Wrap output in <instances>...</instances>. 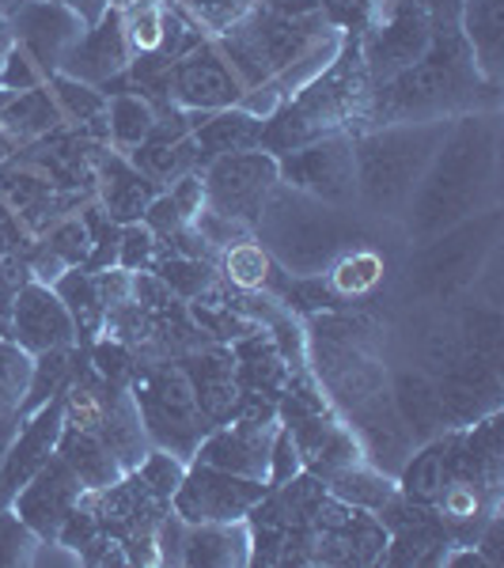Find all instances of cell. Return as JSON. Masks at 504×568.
I'll use <instances>...</instances> for the list:
<instances>
[{"label": "cell", "mask_w": 504, "mask_h": 568, "mask_svg": "<svg viewBox=\"0 0 504 568\" xmlns=\"http://www.w3.org/2000/svg\"><path fill=\"white\" fill-rule=\"evenodd\" d=\"M501 205V110L452 118L436 155L429 160L399 232L410 246Z\"/></svg>", "instance_id": "6da1fadb"}, {"label": "cell", "mask_w": 504, "mask_h": 568, "mask_svg": "<svg viewBox=\"0 0 504 568\" xmlns=\"http://www.w3.org/2000/svg\"><path fill=\"white\" fill-rule=\"evenodd\" d=\"M474 110H501V84L482 77L460 27H436L433 45L414 65L372 88L369 130L391 122L460 118Z\"/></svg>", "instance_id": "7a4b0ae2"}, {"label": "cell", "mask_w": 504, "mask_h": 568, "mask_svg": "<svg viewBox=\"0 0 504 568\" xmlns=\"http://www.w3.org/2000/svg\"><path fill=\"white\" fill-rule=\"evenodd\" d=\"M369 103L372 80L369 69H364L361 39L345 34L342 53L265 122L262 149L273 155H285L319 141V136L364 133L369 130Z\"/></svg>", "instance_id": "3957f363"}, {"label": "cell", "mask_w": 504, "mask_h": 568, "mask_svg": "<svg viewBox=\"0 0 504 568\" xmlns=\"http://www.w3.org/2000/svg\"><path fill=\"white\" fill-rule=\"evenodd\" d=\"M254 240L289 277H323L337 254L364 240V232L356 209L330 205L289 182H278L254 224Z\"/></svg>", "instance_id": "277c9868"}, {"label": "cell", "mask_w": 504, "mask_h": 568, "mask_svg": "<svg viewBox=\"0 0 504 568\" xmlns=\"http://www.w3.org/2000/svg\"><path fill=\"white\" fill-rule=\"evenodd\" d=\"M452 118L429 122H391L353 133V171H356V213L395 224L406 213L429 160L436 155Z\"/></svg>", "instance_id": "5b68a950"}, {"label": "cell", "mask_w": 504, "mask_h": 568, "mask_svg": "<svg viewBox=\"0 0 504 568\" xmlns=\"http://www.w3.org/2000/svg\"><path fill=\"white\" fill-rule=\"evenodd\" d=\"M501 220V205L485 209L440 232L436 240L410 246L406 265H402V300L410 307H447L474 292L485 265L497 258Z\"/></svg>", "instance_id": "8992f818"}, {"label": "cell", "mask_w": 504, "mask_h": 568, "mask_svg": "<svg viewBox=\"0 0 504 568\" xmlns=\"http://www.w3.org/2000/svg\"><path fill=\"white\" fill-rule=\"evenodd\" d=\"M125 387L133 390V402L141 409L144 433H149L152 447L179 455L182 463L194 459L198 444L209 436V417L201 414L194 390H190L187 375L175 361L152 364V368H137Z\"/></svg>", "instance_id": "52a82bcc"}, {"label": "cell", "mask_w": 504, "mask_h": 568, "mask_svg": "<svg viewBox=\"0 0 504 568\" xmlns=\"http://www.w3.org/2000/svg\"><path fill=\"white\" fill-rule=\"evenodd\" d=\"M281 182L278 175V155L265 149L232 152L201 168V186H205V209L235 220V224L251 227L259 224L265 201L273 186Z\"/></svg>", "instance_id": "ba28073f"}, {"label": "cell", "mask_w": 504, "mask_h": 568, "mask_svg": "<svg viewBox=\"0 0 504 568\" xmlns=\"http://www.w3.org/2000/svg\"><path fill=\"white\" fill-rule=\"evenodd\" d=\"M436 23L417 0H391L380 8L369 34L361 39L364 69H369L372 88L387 84L402 69H410L421 53L433 45Z\"/></svg>", "instance_id": "9c48e42d"}, {"label": "cell", "mask_w": 504, "mask_h": 568, "mask_svg": "<svg viewBox=\"0 0 504 568\" xmlns=\"http://www.w3.org/2000/svg\"><path fill=\"white\" fill-rule=\"evenodd\" d=\"M270 485L240 478V474L216 470L209 463H190L187 478L171 497V511L182 524H232V519H246L251 508L265 497Z\"/></svg>", "instance_id": "30bf717a"}, {"label": "cell", "mask_w": 504, "mask_h": 568, "mask_svg": "<svg viewBox=\"0 0 504 568\" xmlns=\"http://www.w3.org/2000/svg\"><path fill=\"white\" fill-rule=\"evenodd\" d=\"M278 175L304 194L330 205L356 209V171H353V136L334 133L319 136L296 152L278 155Z\"/></svg>", "instance_id": "8fae6325"}, {"label": "cell", "mask_w": 504, "mask_h": 568, "mask_svg": "<svg viewBox=\"0 0 504 568\" xmlns=\"http://www.w3.org/2000/svg\"><path fill=\"white\" fill-rule=\"evenodd\" d=\"M8 20H12L16 45L46 72V80L65 69L69 53L88 31V23L61 0H23Z\"/></svg>", "instance_id": "7c38bea8"}, {"label": "cell", "mask_w": 504, "mask_h": 568, "mask_svg": "<svg viewBox=\"0 0 504 568\" xmlns=\"http://www.w3.org/2000/svg\"><path fill=\"white\" fill-rule=\"evenodd\" d=\"M243 95L240 77L216 50V42L198 45L182 61L168 69V103L194 114H216V110L235 106Z\"/></svg>", "instance_id": "4fadbf2b"}, {"label": "cell", "mask_w": 504, "mask_h": 568, "mask_svg": "<svg viewBox=\"0 0 504 568\" xmlns=\"http://www.w3.org/2000/svg\"><path fill=\"white\" fill-rule=\"evenodd\" d=\"M8 337L34 356L46 349H72L77 345V326H72V315L53 292V284L27 277L16 288L12 307H8Z\"/></svg>", "instance_id": "5bb4252c"}, {"label": "cell", "mask_w": 504, "mask_h": 568, "mask_svg": "<svg viewBox=\"0 0 504 568\" xmlns=\"http://www.w3.org/2000/svg\"><path fill=\"white\" fill-rule=\"evenodd\" d=\"M281 420H246V417H228L224 425H213L209 436L198 444L190 463H209L216 470L240 474V478L265 481L270 478V447L278 436Z\"/></svg>", "instance_id": "9a60e30c"}, {"label": "cell", "mask_w": 504, "mask_h": 568, "mask_svg": "<svg viewBox=\"0 0 504 568\" xmlns=\"http://www.w3.org/2000/svg\"><path fill=\"white\" fill-rule=\"evenodd\" d=\"M433 383L447 428H466L501 409V364H490L482 356L463 353L455 364H447L444 372L433 375Z\"/></svg>", "instance_id": "2e32d148"}, {"label": "cell", "mask_w": 504, "mask_h": 568, "mask_svg": "<svg viewBox=\"0 0 504 568\" xmlns=\"http://www.w3.org/2000/svg\"><path fill=\"white\" fill-rule=\"evenodd\" d=\"M342 420L353 428L356 444H361V452H364V463L399 481L402 466L410 463V455H414L417 444H414V436H410V428L402 425L395 402H391V390L372 394L369 402H361L356 409H350Z\"/></svg>", "instance_id": "e0dca14e"}, {"label": "cell", "mask_w": 504, "mask_h": 568, "mask_svg": "<svg viewBox=\"0 0 504 568\" xmlns=\"http://www.w3.org/2000/svg\"><path fill=\"white\" fill-rule=\"evenodd\" d=\"M163 194L160 182H152L125 152H114L110 144H99L91 160V197L114 224H133L144 216V209Z\"/></svg>", "instance_id": "ac0fdd59"}, {"label": "cell", "mask_w": 504, "mask_h": 568, "mask_svg": "<svg viewBox=\"0 0 504 568\" xmlns=\"http://www.w3.org/2000/svg\"><path fill=\"white\" fill-rule=\"evenodd\" d=\"M84 493H88L84 481H80L77 474H72V466L53 452V459L16 493L8 508H12L39 538H58L61 524H65L69 511L77 508Z\"/></svg>", "instance_id": "d6986e66"}, {"label": "cell", "mask_w": 504, "mask_h": 568, "mask_svg": "<svg viewBox=\"0 0 504 568\" xmlns=\"http://www.w3.org/2000/svg\"><path fill=\"white\" fill-rule=\"evenodd\" d=\"M61 425H65V390L46 402L39 414L27 417L20 425V433L12 436L4 463H0V504H12L16 493L53 459Z\"/></svg>", "instance_id": "ffe728a7"}, {"label": "cell", "mask_w": 504, "mask_h": 568, "mask_svg": "<svg viewBox=\"0 0 504 568\" xmlns=\"http://www.w3.org/2000/svg\"><path fill=\"white\" fill-rule=\"evenodd\" d=\"M125 69H130V45H125V31H122V8L110 4L84 31V39L69 53L61 72L72 80H84V84L107 88V84H114Z\"/></svg>", "instance_id": "44dd1931"}, {"label": "cell", "mask_w": 504, "mask_h": 568, "mask_svg": "<svg viewBox=\"0 0 504 568\" xmlns=\"http://www.w3.org/2000/svg\"><path fill=\"white\" fill-rule=\"evenodd\" d=\"M175 364L182 368V375H187L190 390H194L209 425H224L243 394L240 379H235L232 349H224V345H198V349L175 356Z\"/></svg>", "instance_id": "7402d4cb"}, {"label": "cell", "mask_w": 504, "mask_h": 568, "mask_svg": "<svg viewBox=\"0 0 504 568\" xmlns=\"http://www.w3.org/2000/svg\"><path fill=\"white\" fill-rule=\"evenodd\" d=\"M387 390H391V402H395L402 425L410 428L417 447L447 433L444 409H440V398H436V383L429 372L414 368V364H399V368H391L387 375Z\"/></svg>", "instance_id": "603a6c76"}, {"label": "cell", "mask_w": 504, "mask_h": 568, "mask_svg": "<svg viewBox=\"0 0 504 568\" xmlns=\"http://www.w3.org/2000/svg\"><path fill=\"white\" fill-rule=\"evenodd\" d=\"M182 565L205 568H246L251 565V524H187L182 535Z\"/></svg>", "instance_id": "cb8c5ba5"}, {"label": "cell", "mask_w": 504, "mask_h": 568, "mask_svg": "<svg viewBox=\"0 0 504 568\" xmlns=\"http://www.w3.org/2000/svg\"><path fill=\"white\" fill-rule=\"evenodd\" d=\"M460 31L485 80H504V0H463Z\"/></svg>", "instance_id": "d4e9b609"}, {"label": "cell", "mask_w": 504, "mask_h": 568, "mask_svg": "<svg viewBox=\"0 0 504 568\" xmlns=\"http://www.w3.org/2000/svg\"><path fill=\"white\" fill-rule=\"evenodd\" d=\"M262 130H265L262 118L246 114L240 106H228V110L209 114L205 122L190 133V141H194V149H198V168L220 160V155L262 149Z\"/></svg>", "instance_id": "484cf974"}, {"label": "cell", "mask_w": 504, "mask_h": 568, "mask_svg": "<svg viewBox=\"0 0 504 568\" xmlns=\"http://www.w3.org/2000/svg\"><path fill=\"white\" fill-rule=\"evenodd\" d=\"M383 277H387V258H383V254L375 251L369 240L353 243L345 254H337L334 265H330V270L323 273L326 288L334 292V300L342 307L369 300L372 292L383 284Z\"/></svg>", "instance_id": "4316f807"}, {"label": "cell", "mask_w": 504, "mask_h": 568, "mask_svg": "<svg viewBox=\"0 0 504 568\" xmlns=\"http://www.w3.org/2000/svg\"><path fill=\"white\" fill-rule=\"evenodd\" d=\"M216 273L224 284H232V288L240 292H270V296L281 300V288H285L289 273H281L278 265H273L270 254L262 251V243L254 240H240L232 246H224V251L216 254Z\"/></svg>", "instance_id": "83f0119b"}, {"label": "cell", "mask_w": 504, "mask_h": 568, "mask_svg": "<svg viewBox=\"0 0 504 568\" xmlns=\"http://www.w3.org/2000/svg\"><path fill=\"white\" fill-rule=\"evenodd\" d=\"M58 455L72 466V474L84 481V489H107V485L125 478V466L110 455V447L103 444V439L84 433L80 425H69V420L61 425Z\"/></svg>", "instance_id": "f1b7e54d"}, {"label": "cell", "mask_w": 504, "mask_h": 568, "mask_svg": "<svg viewBox=\"0 0 504 568\" xmlns=\"http://www.w3.org/2000/svg\"><path fill=\"white\" fill-rule=\"evenodd\" d=\"M53 292H58L61 304H65V311L72 315L77 345H95L107 326V304H103V292H99L95 273L84 270V265L65 270L58 281H53Z\"/></svg>", "instance_id": "f546056e"}, {"label": "cell", "mask_w": 504, "mask_h": 568, "mask_svg": "<svg viewBox=\"0 0 504 568\" xmlns=\"http://www.w3.org/2000/svg\"><path fill=\"white\" fill-rule=\"evenodd\" d=\"M65 118H61V106L53 99L50 84H39L31 91H20V95L8 99V106L0 110V130L12 136L16 144H31V141H42L46 133L61 130Z\"/></svg>", "instance_id": "4dcf8cb0"}, {"label": "cell", "mask_w": 504, "mask_h": 568, "mask_svg": "<svg viewBox=\"0 0 504 568\" xmlns=\"http://www.w3.org/2000/svg\"><path fill=\"white\" fill-rule=\"evenodd\" d=\"M107 144L114 152L130 155L133 149H141L149 141L152 125H155V106L137 91L122 88V91H107Z\"/></svg>", "instance_id": "1f68e13d"}, {"label": "cell", "mask_w": 504, "mask_h": 568, "mask_svg": "<svg viewBox=\"0 0 504 568\" xmlns=\"http://www.w3.org/2000/svg\"><path fill=\"white\" fill-rule=\"evenodd\" d=\"M326 493L330 497H337L342 504H350V508H361V511H380L383 504L399 493V481L387 478L383 470H375L369 463H356L350 470L334 474V478L326 481Z\"/></svg>", "instance_id": "d6a6232c"}, {"label": "cell", "mask_w": 504, "mask_h": 568, "mask_svg": "<svg viewBox=\"0 0 504 568\" xmlns=\"http://www.w3.org/2000/svg\"><path fill=\"white\" fill-rule=\"evenodd\" d=\"M72 368H77V345H72V349H46L34 356L31 387H27V398L20 406V420L39 414L50 398H58V394L69 387Z\"/></svg>", "instance_id": "836d02e7"}, {"label": "cell", "mask_w": 504, "mask_h": 568, "mask_svg": "<svg viewBox=\"0 0 504 568\" xmlns=\"http://www.w3.org/2000/svg\"><path fill=\"white\" fill-rule=\"evenodd\" d=\"M50 91L61 106V118L65 122H77V125H91L107 114V91L95 88V84H84V80H72L65 72H53L50 80Z\"/></svg>", "instance_id": "e575fe53"}, {"label": "cell", "mask_w": 504, "mask_h": 568, "mask_svg": "<svg viewBox=\"0 0 504 568\" xmlns=\"http://www.w3.org/2000/svg\"><path fill=\"white\" fill-rule=\"evenodd\" d=\"M155 277L168 284L171 296L179 300H194L201 292L209 288V284H216V262H205V258H182V254H160V262H155Z\"/></svg>", "instance_id": "d590c367"}, {"label": "cell", "mask_w": 504, "mask_h": 568, "mask_svg": "<svg viewBox=\"0 0 504 568\" xmlns=\"http://www.w3.org/2000/svg\"><path fill=\"white\" fill-rule=\"evenodd\" d=\"M171 4L182 8L205 31V39L213 42L224 39L228 31H235L259 8V0H171Z\"/></svg>", "instance_id": "8d00e7d4"}, {"label": "cell", "mask_w": 504, "mask_h": 568, "mask_svg": "<svg viewBox=\"0 0 504 568\" xmlns=\"http://www.w3.org/2000/svg\"><path fill=\"white\" fill-rule=\"evenodd\" d=\"M31 372H34V353H27L12 337H0V409L20 414L27 387H31Z\"/></svg>", "instance_id": "74e56055"}, {"label": "cell", "mask_w": 504, "mask_h": 568, "mask_svg": "<svg viewBox=\"0 0 504 568\" xmlns=\"http://www.w3.org/2000/svg\"><path fill=\"white\" fill-rule=\"evenodd\" d=\"M163 246L152 235V227L144 220H133V224H122V240H118V265L125 273H152L155 262H160Z\"/></svg>", "instance_id": "f35d334b"}, {"label": "cell", "mask_w": 504, "mask_h": 568, "mask_svg": "<svg viewBox=\"0 0 504 568\" xmlns=\"http://www.w3.org/2000/svg\"><path fill=\"white\" fill-rule=\"evenodd\" d=\"M187 466L190 463H182L179 455H171V452H163V447H149V455H144L141 463H137V478H141L149 489L155 493V497H163V500H171L175 497V489L182 485V478H187Z\"/></svg>", "instance_id": "ab89813d"}, {"label": "cell", "mask_w": 504, "mask_h": 568, "mask_svg": "<svg viewBox=\"0 0 504 568\" xmlns=\"http://www.w3.org/2000/svg\"><path fill=\"white\" fill-rule=\"evenodd\" d=\"M42 538L16 516L8 504H0V568H16V565H31L34 549Z\"/></svg>", "instance_id": "60d3db41"}, {"label": "cell", "mask_w": 504, "mask_h": 568, "mask_svg": "<svg viewBox=\"0 0 504 568\" xmlns=\"http://www.w3.org/2000/svg\"><path fill=\"white\" fill-rule=\"evenodd\" d=\"M319 8H323L326 20L334 23L337 31L364 39L369 27L375 23V16H380L383 0H319Z\"/></svg>", "instance_id": "b9f144b4"}, {"label": "cell", "mask_w": 504, "mask_h": 568, "mask_svg": "<svg viewBox=\"0 0 504 568\" xmlns=\"http://www.w3.org/2000/svg\"><path fill=\"white\" fill-rule=\"evenodd\" d=\"M46 84V72L34 65L31 58L20 50V45H12V50L0 58V91H12V95H20V91H31Z\"/></svg>", "instance_id": "7bdbcfd3"}, {"label": "cell", "mask_w": 504, "mask_h": 568, "mask_svg": "<svg viewBox=\"0 0 504 568\" xmlns=\"http://www.w3.org/2000/svg\"><path fill=\"white\" fill-rule=\"evenodd\" d=\"M429 16H433L436 27H460V8L463 0H417Z\"/></svg>", "instance_id": "ee69618b"}, {"label": "cell", "mask_w": 504, "mask_h": 568, "mask_svg": "<svg viewBox=\"0 0 504 568\" xmlns=\"http://www.w3.org/2000/svg\"><path fill=\"white\" fill-rule=\"evenodd\" d=\"M61 4H69L72 12H77L80 20H84V23L91 27V23H95L99 16H103L107 8H110V0H61Z\"/></svg>", "instance_id": "f6af8a7d"}, {"label": "cell", "mask_w": 504, "mask_h": 568, "mask_svg": "<svg viewBox=\"0 0 504 568\" xmlns=\"http://www.w3.org/2000/svg\"><path fill=\"white\" fill-rule=\"evenodd\" d=\"M20 414H12V409H0V463H4L8 455V444H12V436L20 433Z\"/></svg>", "instance_id": "bcb514c9"}, {"label": "cell", "mask_w": 504, "mask_h": 568, "mask_svg": "<svg viewBox=\"0 0 504 568\" xmlns=\"http://www.w3.org/2000/svg\"><path fill=\"white\" fill-rule=\"evenodd\" d=\"M16 45V34H12V20H8V12H0V58H4L8 50Z\"/></svg>", "instance_id": "7dc6e473"}, {"label": "cell", "mask_w": 504, "mask_h": 568, "mask_svg": "<svg viewBox=\"0 0 504 568\" xmlns=\"http://www.w3.org/2000/svg\"><path fill=\"white\" fill-rule=\"evenodd\" d=\"M16 152H20V144H16V141H12V136H8L4 130H0V168H4V163H8V160H12V155H16Z\"/></svg>", "instance_id": "c3c4849f"}, {"label": "cell", "mask_w": 504, "mask_h": 568, "mask_svg": "<svg viewBox=\"0 0 504 568\" xmlns=\"http://www.w3.org/2000/svg\"><path fill=\"white\" fill-rule=\"evenodd\" d=\"M20 4H23V0H0V12H8V16H12Z\"/></svg>", "instance_id": "681fc988"}, {"label": "cell", "mask_w": 504, "mask_h": 568, "mask_svg": "<svg viewBox=\"0 0 504 568\" xmlns=\"http://www.w3.org/2000/svg\"><path fill=\"white\" fill-rule=\"evenodd\" d=\"M110 4H118V8H125V4H137V0H110Z\"/></svg>", "instance_id": "f907efd6"}, {"label": "cell", "mask_w": 504, "mask_h": 568, "mask_svg": "<svg viewBox=\"0 0 504 568\" xmlns=\"http://www.w3.org/2000/svg\"><path fill=\"white\" fill-rule=\"evenodd\" d=\"M0 334H4V318H0Z\"/></svg>", "instance_id": "816d5d0a"}, {"label": "cell", "mask_w": 504, "mask_h": 568, "mask_svg": "<svg viewBox=\"0 0 504 568\" xmlns=\"http://www.w3.org/2000/svg\"><path fill=\"white\" fill-rule=\"evenodd\" d=\"M383 4H391V0H383Z\"/></svg>", "instance_id": "f5cc1de1"}]
</instances>
